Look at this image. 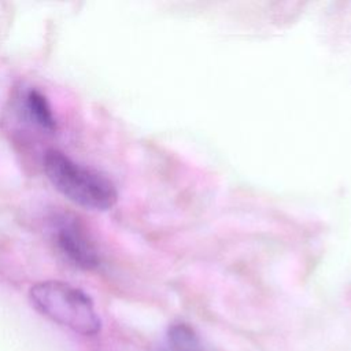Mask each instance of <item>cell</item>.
<instances>
[{
    "instance_id": "1",
    "label": "cell",
    "mask_w": 351,
    "mask_h": 351,
    "mask_svg": "<svg viewBox=\"0 0 351 351\" xmlns=\"http://www.w3.org/2000/svg\"><path fill=\"white\" fill-rule=\"evenodd\" d=\"M43 166L52 186L85 210L106 211L118 200V192L111 180L73 160L59 149H48L44 154Z\"/></svg>"
},
{
    "instance_id": "5",
    "label": "cell",
    "mask_w": 351,
    "mask_h": 351,
    "mask_svg": "<svg viewBox=\"0 0 351 351\" xmlns=\"http://www.w3.org/2000/svg\"><path fill=\"white\" fill-rule=\"evenodd\" d=\"M25 108L30 119L41 129L53 132L56 119L47 96L38 89H29L25 96Z\"/></svg>"
},
{
    "instance_id": "2",
    "label": "cell",
    "mask_w": 351,
    "mask_h": 351,
    "mask_svg": "<svg viewBox=\"0 0 351 351\" xmlns=\"http://www.w3.org/2000/svg\"><path fill=\"white\" fill-rule=\"evenodd\" d=\"M32 304L51 321L84 336L100 330V318L92 299L80 288L58 280L34 284L29 291Z\"/></svg>"
},
{
    "instance_id": "3",
    "label": "cell",
    "mask_w": 351,
    "mask_h": 351,
    "mask_svg": "<svg viewBox=\"0 0 351 351\" xmlns=\"http://www.w3.org/2000/svg\"><path fill=\"white\" fill-rule=\"evenodd\" d=\"M55 240L62 254L74 266L84 270H92L99 266V252L77 221L69 218L60 221L55 230Z\"/></svg>"
},
{
    "instance_id": "4",
    "label": "cell",
    "mask_w": 351,
    "mask_h": 351,
    "mask_svg": "<svg viewBox=\"0 0 351 351\" xmlns=\"http://www.w3.org/2000/svg\"><path fill=\"white\" fill-rule=\"evenodd\" d=\"M156 351H203L197 333L185 322L173 324Z\"/></svg>"
}]
</instances>
